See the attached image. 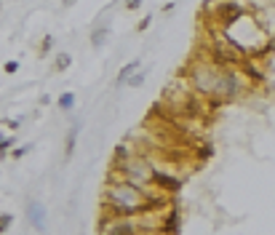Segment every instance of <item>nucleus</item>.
I'll return each mask as SVG.
<instances>
[{
  "instance_id": "f257e3e1",
  "label": "nucleus",
  "mask_w": 275,
  "mask_h": 235,
  "mask_svg": "<svg viewBox=\"0 0 275 235\" xmlns=\"http://www.w3.org/2000/svg\"><path fill=\"white\" fill-rule=\"evenodd\" d=\"M254 86L240 75L238 67H230V70H219V78H217V86H214V96L208 102L214 107H222V104H230V102H238L251 91Z\"/></svg>"
},
{
  "instance_id": "20e7f679",
  "label": "nucleus",
  "mask_w": 275,
  "mask_h": 235,
  "mask_svg": "<svg viewBox=\"0 0 275 235\" xmlns=\"http://www.w3.org/2000/svg\"><path fill=\"white\" fill-rule=\"evenodd\" d=\"M153 168H155V166H153ZM153 187H155V190H160V193H166V195H174V193H179L182 179H179L176 174H171V171L155 168V171H153Z\"/></svg>"
},
{
  "instance_id": "ddd939ff",
  "label": "nucleus",
  "mask_w": 275,
  "mask_h": 235,
  "mask_svg": "<svg viewBox=\"0 0 275 235\" xmlns=\"http://www.w3.org/2000/svg\"><path fill=\"white\" fill-rule=\"evenodd\" d=\"M145 78H147V73H145V70H139L136 75H131V78H128V86H131V88H139L142 83H145Z\"/></svg>"
},
{
  "instance_id": "4468645a",
  "label": "nucleus",
  "mask_w": 275,
  "mask_h": 235,
  "mask_svg": "<svg viewBox=\"0 0 275 235\" xmlns=\"http://www.w3.org/2000/svg\"><path fill=\"white\" fill-rule=\"evenodd\" d=\"M11 225H14V214H0V235L8 230Z\"/></svg>"
},
{
  "instance_id": "0eeeda50",
  "label": "nucleus",
  "mask_w": 275,
  "mask_h": 235,
  "mask_svg": "<svg viewBox=\"0 0 275 235\" xmlns=\"http://www.w3.org/2000/svg\"><path fill=\"white\" fill-rule=\"evenodd\" d=\"M163 235H176L179 233V211L171 206V208H166V214H163Z\"/></svg>"
},
{
  "instance_id": "9b49d317",
  "label": "nucleus",
  "mask_w": 275,
  "mask_h": 235,
  "mask_svg": "<svg viewBox=\"0 0 275 235\" xmlns=\"http://www.w3.org/2000/svg\"><path fill=\"white\" fill-rule=\"evenodd\" d=\"M70 64H73V56H70V54H59V56H56L54 70H56V73H64V70H67Z\"/></svg>"
},
{
  "instance_id": "9d476101",
  "label": "nucleus",
  "mask_w": 275,
  "mask_h": 235,
  "mask_svg": "<svg viewBox=\"0 0 275 235\" xmlns=\"http://www.w3.org/2000/svg\"><path fill=\"white\" fill-rule=\"evenodd\" d=\"M56 107H59V110H64V113H70V110L75 107V94H73V91H64V94H59Z\"/></svg>"
},
{
  "instance_id": "7ed1b4c3",
  "label": "nucleus",
  "mask_w": 275,
  "mask_h": 235,
  "mask_svg": "<svg viewBox=\"0 0 275 235\" xmlns=\"http://www.w3.org/2000/svg\"><path fill=\"white\" fill-rule=\"evenodd\" d=\"M206 11H211V24L208 30H217V32H225L230 30L235 22L246 16V5L238 3V0H217L214 5H208Z\"/></svg>"
},
{
  "instance_id": "6ab92c4d",
  "label": "nucleus",
  "mask_w": 275,
  "mask_h": 235,
  "mask_svg": "<svg viewBox=\"0 0 275 235\" xmlns=\"http://www.w3.org/2000/svg\"><path fill=\"white\" fill-rule=\"evenodd\" d=\"M150 22H153V16H145V19H142L139 24H136V32H145V30L150 27Z\"/></svg>"
},
{
  "instance_id": "412c9836",
  "label": "nucleus",
  "mask_w": 275,
  "mask_h": 235,
  "mask_svg": "<svg viewBox=\"0 0 275 235\" xmlns=\"http://www.w3.org/2000/svg\"><path fill=\"white\" fill-rule=\"evenodd\" d=\"M5 139H8V136H5L3 131H0V145H3V142H5Z\"/></svg>"
},
{
  "instance_id": "4be33fe9",
  "label": "nucleus",
  "mask_w": 275,
  "mask_h": 235,
  "mask_svg": "<svg viewBox=\"0 0 275 235\" xmlns=\"http://www.w3.org/2000/svg\"><path fill=\"white\" fill-rule=\"evenodd\" d=\"M75 3V0H64V5H73Z\"/></svg>"
},
{
  "instance_id": "f03ea898",
  "label": "nucleus",
  "mask_w": 275,
  "mask_h": 235,
  "mask_svg": "<svg viewBox=\"0 0 275 235\" xmlns=\"http://www.w3.org/2000/svg\"><path fill=\"white\" fill-rule=\"evenodd\" d=\"M219 70L211 59H200V62L190 64L187 67V86L193 94L203 96V99H211L214 96V86H217V78H219Z\"/></svg>"
},
{
  "instance_id": "1a4fd4ad",
  "label": "nucleus",
  "mask_w": 275,
  "mask_h": 235,
  "mask_svg": "<svg viewBox=\"0 0 275 235\" xmlns=\"http://www.w3.org/2000/svg\"><path fill=\"white\" fill-rule=\"evenodd\" d=\"M136 73H139V62L134 59V62L123 64V70L118 73V83H128V78H131V75H136Z\"/></svg>"
},
{
  "instance_id": "2eb2a0df",
  "label": "nucleus",
  "mask_w": 275,
  "mask_h": 235,
  "mask_svg": "<svg viewBox=\"0 0 275 235\" xmlns=\"http://www.w3.org/2000/svg\"><path fill=\"white\" fill-rule=\"evenodd\" d=\"M51 45H54V38H51V35H45L43 40H40V56L48 54V51H51Z\"/></svg>"
},
{
  "instance_id": "39448f33",
  "label": "nucleus",
  "mask_w": 275,
  "mask_h": 235,
  "mask_svg": "<svg viewBox=\"0 0 275 235\" xmlns=\"http://www.w3.org/2000/svg\"><path fill=\"white\" fill-rule=\"evenodd\" d=\"M238 70H240V75L246 78L251 86H262V83L267 80V75H265V67L262 64H257V59L254 56H243V62L238 64Z\"/></svg>"
},
{
  "instance_id": "dca6fc26",
  "label": "nucleus",
  "mask_w": 275,
  "mask_h": 235,
  "mask_svg": "<svg viewBox=\"0 0 275 235\" xmlns=\"http://www.w3.org/2000/svg\"><path fill=\"white\" fill-rule=\"evenodd\" d=\"M11 147H14V139H11V136H8V139H5L3 145H0V158H5V155H11V153H8Z\"/></svg>"
},
{
  "instance_id": "f8f14e48",
  "label": "nucleus",
  "mask_w": 275,
  "mask_h": 235,
  "mask_svg": "<svg viewBox=\"0 0 275 235\" xmlns=\"http://www.w3.org/2000/svg\"><path fill=\"white\" fill-rule=\"evenodd\" d=\"M107 35H110V30H107V27L94 30V32H91V43H94V45H102L104 40H107Z\"/></svg>"
},
{
  "instance_id": "423d86ee",
  "label": "nucleus",
  "mask_w": 275,
  "mask_h": 235,
  "mask_svg": "<svg viewBox=\"0 0 275 235\" xmlns=\"http://www.w3.org/2000/svg\"><path fill=\"white\" fill-rule=\"evenodd\" d=\"M27 222L35 227L38 233L48 230V214H45V206L40 203V200H32V203H27Z\"/></svg>"
},
{
  "instance_id": "a211bd4d",
  "label": "nucleus",
  "mask_w": 275,
  "mask_h": 235,
  "mask_svg": "<svg viewBox=\"0 0 275 235\" xmlns=\"http://www.w3.org/2000/svg\"><path fill=\"white\" fill-rule=\"evenodd\" d=\"M27 153H30V145H22V147H16L14 153H11V158H24Z\"/></svg>"
},
{
  "instance_id": "aec40b11",
  "label": "nucleus",
  "mask_w": 275,
  "mask_h": 235,
  "mask_svg": "<svg viewBox=\"0 0 275 235\" xmlns=\"http://www.w3.org/2000/svg\"><path fill=\"white\" fill-rule=\"evenodd\" d=\"M126 8H128V11H136V8H142V0H126Z\"/></svg>"
},
{
  "instance_id": "f3484780",
  "label": "nucleus",
  "mask_w": 275,
  "mask_h": 235,
  "mask_svg": "<svg viewBox=\"0 0 275 235\" xmlns=\"http://www.w3.org/2000/svg\"><path fill=\"white\" fill-rule=\"evenodd\" d=\"M3 70H5L8 75H14V73H19V62H16V59H11V62L3 64Z\"/></svg>"
},
{
  "instance_id": "6e6552de",
  "label": "nucleus",
  "mask_w": 275,
  "mask_h": 235,
  "mask_svg": "<svg viewBox=\"0 0 275 235\" xmlns=\"http://www.w3.org/2000/svg\"><path fill=\"white\" fill-rule=\"evenodd\" d=\"M78 134H80V126H73L70 128V134H67V139H64V158H73V153H75V145H78Z\"/></svg>"
}]
</instances>
